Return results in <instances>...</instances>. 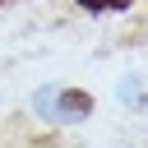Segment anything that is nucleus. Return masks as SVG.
Masks as SVG:
<instances>
[{
    "label": "nucleus",
    "instance_id": "obj_1",
    "mask_svg": "<svg viewBox=\"0 0 148 148\" xmlns=\"http://www.w3.org/2000/svg\"><path fill=\"white\" fill-rule=\"evenodd\" d=\"M37 106L46 111V116H60V120H79V116H88V106H92V97L88 92H37Z\"/></svg>",
    "mask_w": 148,
    "mask_h": 148
},
{
    "label": "nucleus",
    "instance_id": "obj_2",
    "mask_svg": "<svg viewBox=\"0 0 148 148\" xmlns=\"http://www.w3.org/2000/svg\"><path fill=\"white\" fill-rule=\"evenodd\" d=\"M83 5H88V9H125L130 0H83Z\"/></svg>",
    "mask_w": 148,
    "mask_h": 148
}]
</instances>
